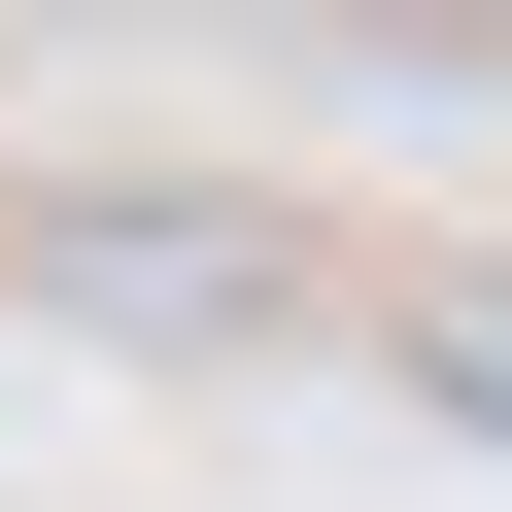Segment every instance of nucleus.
Segmentation results:
<instances>
[{
  "instance_id": "f03ea898",
  "label": "nucleus",
  "mask_w": 512,
  "mask_h": 512,
  "mask_svg": "<svg viewBox=\"0 0 512 512\" xmlns=\"http://www.w3.org/2000/svg\"><path fill=\"white\" fill-rule=\"evenodd\" d=\"M410 410H478V444H512V274H444V308H410Z\"/></svg>"
},
{
  "instance_id": "f257e3e1",
  "label": "nucleus",
  "mask_w": 512,
  "mask_h": 512,
  "mask_svg": "<svg viewBox=\"0 0 512 512\" xmlns=\"http://www.w3.org/2000/svg\"><path fill=\"white\" fill-rule=\"evenodd\" d=\"M0 274H35L69 342H137V376H205V342H274V308H308V239H274V205H205V171H69Z\"/></svg>"
}]
</instances>
